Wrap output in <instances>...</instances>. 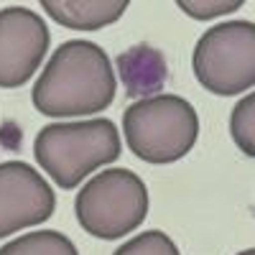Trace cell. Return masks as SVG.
<instances>
[{"label":"cell","mask_w":255,"mask_h":255,"mask_svg":"<svg viewBox=\"0 0 255 255\" xmlns=\"http://www.w3.org/2000/svg\"><path fill=\"white\" fill-rule=\"evenodd\" d=\"M118 92L113 61L102 46L72 38L51 54L31 90L33 108L46 118H87L108 110Z\"/></svg>","instance_id":"obj_1"},{"label":"cell","mask_w":255,"mask_h":255,"mask_svg":"<svg viewBox=\"0 0 255 255\" xmlns=\"http://www.w3.org/2000/svg\"><path fill=\"white\" fill-rule=\"evenodd\" d=\"M123 140L118 125L108 118L74 123H51L38 130L33 156L38 166L61 189H74L97 168L118 161Z\"/></svg>","instance_id":"obj_2"},{"label":"cell","mask_w":255,"mask_h":255,"mask_svg":"<svg viewBox=\"0 0 255 255\" xmlns=\"http://www.w3.org/2000/svg\"><path fill=\"white\" fill-rule=\"evenodd\" d=\"M123 135L130 153L145 163L181 161L199 138V115L179 95L140 97L123 113Z\"/></svg>","instance_id":"obj_3"},{"label":"cell","mask_w":255,"mask_h":255,"mask_svg":"<svg viewBox=\"0 0 255 255\" xmlns=\"http://www.w3.org/2000/svg\"><path fill=\"white\" fill-rule=\"evenodd\" d=\"M77 222L97 240H120L148 217V189L130 168L95 174L74 199Z\"/></svg>","instance_id":"obj_4"},{"label":"cell","mask_w":255,"mask_h":255,"mask_svg":"<svg viewBox=\"0 0 255 255\" xmlns=\"http://www.w3.org/2000/svg\"><path fill=\"white\" fill-rule=\"evenodd\" d=\"M191 69L207 92L220 97L255 87V23L225 20L204 31L191 54Z\"/></svg>","instance_id":"obj_5"},{"label":"cell","mask_w":255,"mask_h":255,"mask_svg":"<svg viewBox=\"0 0 255 255\" xmlns=\"http://www.w3.org/2000/svg\"><path fill=\"white\" fill-rule=\"evenodd\" d=\"M49 28L44 18L28 8L0 10V87L15 90L26 84L49 51Z\"/></svg>","instance_id":"obj_6"},{"label":"cell","mask_w":255,"mask_h":255,"mask_svg":"<svg viewBox=\"0 0 255 255\" xmlns=\"http://www.w3.org/2000/svg\"><path fill=\"white\" fill-rule=\"evenodd\" d=\"M56 209L49 181L23 161L0 163V238L46 222Z\"/></svg>","instance_id":"obj_7"},{"label":"cell","mask_w":255,"mask_h":255,"mask_svg":"<svg viewBox=\"0 0 255 255\" xmlns=\"http://www.w3.org/2000/svg\"><path fill=\"white\" fill-rule=\"evenodd\" d=\"M51 20L69 31H102L123 18L130 0H38Z\"/></svg>","instance_id":"obj_8"},{"label":"cell","mask_w":255,"mask_h":255,"mask_svg":"<svg viewBox=\"0 0 255 255\" xmlns=\"http://www.w3.org/2000/svg\"><path fill=\"white\" fill-rule=\"evenodd\" d=\"M0 255H79L77 245L56 230H36L0 248Z\"/></svg>","instance_id":"obj_9"},{"label":"cell","mask_w":255,"mask_h":255,"mask_svg":"<svg viewBox=\"0 0 255 255\" xmlns=\"http://www.w3.org/2000/svg\"><path fill=\"white\" fill-rule=\"evenodd\" d=\"M230 135L235 145L250 158H255V92H248L230 115Z\"/></svg>","instance_id":"obj_10"},{"label":"cell","mask_w":255,"mask_h":255,"mask_svg":"<svg viewBox=\"0 0 255 255\" xmlns=\"http://www.w3.org/2000/svg\"><path fill=\"white\" fill-rule=\"evenodd\" d=\"M113 255H181L176 243L161 230H145L143 235H135L123 243Z\"/></svg>","instance_id":"obj_11"},{"label":"cell","mask_w":255,"mask_h":255,"mask_svg":"<svg viewBox=\"0 0 255 255\" xmlns=\"http://www.w3.org/2000/svg\"><path fill=\"white\" fill-rule=\"evenodd\" d=\"M174 3L194 20H212L227 13H235L245 5V0H174Z\"/></svg>","instance_id":"obj_12"},{"label":"cell","mask_w":255,"mask_h":255,"mask_svg":"<svg viewBox=\"0 0 255 255\" xmlns=\"http://www.w3.org/2000/svg\"><path fill=\"white\" fill-rule=\"evenodd\" d=\"M238 255H255V248H248V250H243V253H238Z\"/></svg>","instance_id":"obj_13"}]
</instances>
